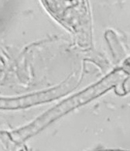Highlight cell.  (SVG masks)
I'll return each mask as SVG.
<instances>
[{
  "instance_id": "6da1fadb",
  "label": "cell",
  "mask_w": 130,
  "mask_h": 151,
  "mask_svg": "<svg viewBox=\"0 0 130 151\" xmlns=\"http://www.w3.org/2000/svg\"><path fill=\"white\" fill-rule=\"evenodd\" d=\"M53 92L39 93L32 96L15 98V99H2L0 98V108H16L24 106H29L39 102L44 101L53 97Z\"/></svg>"
},
{
  "instance_id": "7a4b0ae2",
  "label": "cell",
  "mask_w": 130,
  "mask_h": 151,
  "mask_svg": "<svg viewBox=\"0 0 130 151\" xmlns=\"http://www.w3.org/2000/svg\"><path fill=\"white\" fill-rule=\"evenodd\" d=\"M97 151H129V150H97Z\"/></svg>"
}]
</instances>
